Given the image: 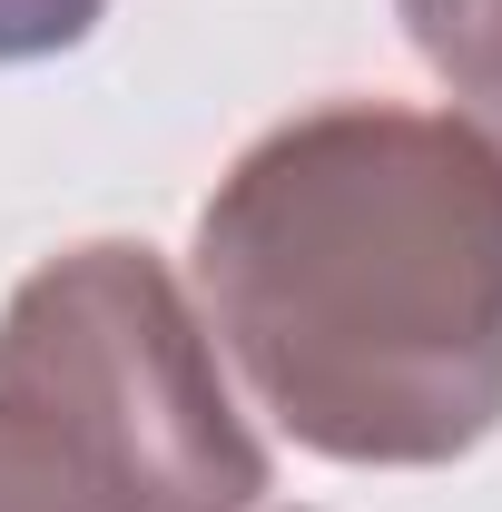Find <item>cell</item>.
<instances>
[{
  "mask_svg": "<svg viewBox=\"0 0 502 512\" xmlns=\"http://www.w3.org/2000/svg\"><path fill=\"white\" fill-rule=\"evenodd\" d=\"M197 316L325 463L424 473L502 424V168L453 109L325 99L197 217Z\"/></svg>",
  "mask_w": 502,
  "mask_h": 512,
  "instance_id": "6da1fadb",
  "label": "cell"
},
{
  "mask_svg": "<svg viewBox=\"0 0 502 512\" xmlns=\"http://www.w3.org/2000/svg\"><path fill=\"white\" fill-rule=\"evenodd\" d=\"M266 444L188 286L128 237L50 256L0 306V512H256Z\"/></svg>",
  "mask_w": 502,
  "mask_h": 512,
  "instance_id": "7a4b0ae2",
  "label": "cell"
},
{
  "mask_svg": "<svg viewBox=\"0 0 502 512\" xmlns=\"http://www.w3.org/2000/svg\"><path fill=\"white\" fill-rule=\"evenodd\" d=\"M394 20L434 60V79L453 89V119L502 168V0H394Z\"/></svg>",
  "mask_w": 502,
  "mask_h": 512,
  "instance_id": "3957f363",
  "label": "cell"
},
{
  "mask_svg": "<svg viewBox=\"0 0 502 512\" xmlns=\"http://www.w3.org/2000/svg\"><path fill=\"white\" fill-rule=\"evenodd\" d=\"M109 0H0V60H60L99 30Z\"/></svg>",
  "mask_w": 502,
  "mask_h": 512,
  "instance_id": "277c9868",
  "label": "cell"
}]
</instances>
